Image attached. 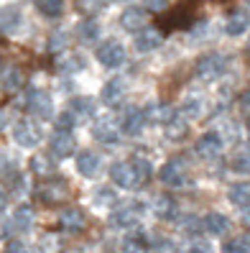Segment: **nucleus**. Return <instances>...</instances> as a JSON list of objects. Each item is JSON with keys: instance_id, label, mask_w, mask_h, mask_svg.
Segmentation results:
<instances>
[{"instance_id": "nucleus-33", "label": "nucleus", "mask_w": 250, "mask_h": 253, "mask_svg": "<svg viewBox=\"0 0 250 253\" xmlns=\"http://www.w3.org/2000/svg\"><path fill=\"white\" fill-rule=\"evenodd\" d=\"M120 251H123V253H143L141 238H136V235H125V238H123V243H120Z\"/></svg>"}, {"instance_id": "nucleus-16", "label": "nucleus", "mask_w": 250, "mask_h": 253, "mask_svg": "<svg viewBox=\"0 0 250 253\" xmlns=\"http://www.w3.org/2000/svg\"><path fill=\"white\" fill-rule=\"evenodd\" d=\"M202 228L207 230L210 235H225V233L230 230V220H227L222 212H210V215H204Z\"/></svg>"}, {"instance_id": "nucleus-40", "label": "nucleus", "mask_w": 250, "mask_h": 253, "mask_svg": "<svg viewBox=\"0 0 250 253\" xmlns=\"http://www.w3.org/2000/svg\"><path fill=\"white\" fill-rule=\"evenodd\" d=\"M64 43H67V34L59 31V34H54V36H51V41H49V49H51V51H56V49H62Z\"/></svg>"}, {"instance_id": "nucleus-43", "label": "nucleus", "mask_w": 250, "mask_h": 253, "mask_svg": "<svg viewBox=\"0 0 250 253\" xmlns=\"http://www.w3.org/2000/svg\"><path fill=\"white\" fill-rule=\"evenodd\" d=\"M240 108H243V110H250V90L240 97Z\"/></svg>"}, {"instance_id": "nucleus-27", "label": "nucleus", "mask_w": 250, "mask_h": 253, "mask_svg": "<svg viewBox=\"0 0 250 253\" xmlns=\"http://www.w3.org/2000/svg\"><path fill=\"white\" fill-rule=\"evenodd\" d=\"M202 113H204V105H202L199 97H186L181 102V115L186 118V121H197Z\"/></svg>"}, {"instance_id": "nucleus-10", "label": "nucleus", "mask_w": 250, "mask_h": 253, "mask_svg": "<svg viewBox=\"0 0 250 253\" xmlns=\"http://www.w3.org/2000/svg\"><path fill=\"white\" fill-rule=\"evenodd\" d=\"M59 222H62V228L67 233H82L87 220H84V212L77 210V207H67V210H62V215H59Z\"/></svg>"}, {"instance_id": "nucleus-1", "label": "nucleus", "mask_w": 250, "mask_h": 253, "mask_svg": "<svg viewBox=\"0 0 250 253\" xmlns=\"http://www.w3.org/2000/svg\"><path fill=\"white\" fill-rule=\"evenodd\" d=\"M158 176H161V182H164L166 187H171V189H179V187L192 184V176H189V167H186L181 159H169L164 167H161Z\"/></svg>"}, {"instance_id": "nucleus-28", "label": "nucleus", "mask_w": 250, "mask_h": 253, "mask_svg": "<svg viewBox=\"0 0 250 253\" xmlns=\"http://www.w3.org/2000/svg\"><path fill=\"white\" fill-rule=\"evenodd\" d=\"M71 113L77 118H92L95 115V102L90 97H74L71 100Z\"/></svg>"}, {"instance_id": "nucleus-12", "label": "nucleus", "mask_w": 250, "mask_h": 253, "mask_svg": "<svg viewBox=\"0 0 250 253\" xmlns=\"http://www.w3.org/2000/svg\"><path fill=\"white\" fill-rule=\"evenodd\" d=\"M145 123H148V118H145L143 110L138 108H130L123 118V133H128V136H141V130L145 128Z\"/></svg>"}, {"instance_id": "nucleus-34", "label": "nucleus", "mask_w": 250, "mask_h": 253, "mask_svg": "<svg viewBox=\"0 0 250 253\" xmlns=\"http://www.w3.org/2000/svg\"><path fill=\"white\" fill-rule=\"evenodd\" d=\"M82 67H84V59L77 56V54H71V56L64 59V62H59V69L62 72H79Z\"/></svg>"}, {"instance_id": "nucleus-19", "label": "nucleus", "mask_w": 250, "mask_h": 253, "mask_svg": "<svg viewBox=\"0 0 250 253\" xmlns=\"http://www.w3.org/2000/svg\"><path fill=\"white\" fill-rule=\"evenodd\" d=\"M10 222H13L16 230H31V225H34V207L31 205H18L16 210H13Z\"/></svg>"}, {"instance_id": "nucleus-42", "label": "nucleus", "mask_w": 250, "mask_h": 253, "mask_svg": "<svg viewBox=\"0 0 250 253\" xmlns=\"http://www.w3.org/2000/svg\"><path fill=\"white\" fill-rule=\"evenodd\" d=\"M166 5H169V0H148V8H153V10H161Z\"/></svg>"}, {"instance_id": "nucleus-32", "label": "nucleus", "mask_w": 250, "mask_h": 253, "mask_svg": "<svg viewBox=\"0 0 250 253\" xmlns=\"http://www.w3.org/2000/svg\"><path fill=\"white\" fill-rule=\"evenodd\" d=\"M79 36H82V41H95V39L100 36V23H97L95 18H87V21L79 26Z\"/></svg>"}, {"instance_id": "nucleus-18", "label": "nucleus", "mask_w": 250, "mask_h": 253, "mask_svg": "<svg viewBox=\"0 0 250 253\" xmlns=\"http://www.w3.org/2000/svg\"><path fill=\"white\" fill-rule=\"evenodd\" d=\"M250 28V16L243 10H235L230 13V18H227V26H225V31L227 36H243L245 31Z\"/></svg>"}, {"instance_id": "nucleus-5", "label": "nucleus", "mask_w": 250, "mask_h": 253, "mask_svg": "<svg viewBox=\"0 0 250 253\" xmlns=\"http://www.w3.org/2000/svg\"><path fill=\"white\" fill-rule=\"evenodd\" d=\"M97 62L102 67H107V69H117L125 62V46L120 41H105L97 49Z\"/></svg>"}, {"instance_id": "nucleus-30", "label": "nucleus", "mask_w": 250, "mask_h": 253, "mask_svg": "<svg viewBox=\"0 0 250 253\" xmlns=\"http://www.w3.org/2000/svg\"><path fill=\"white\" fill-rule=\"evenodd\" d=\"M54 126H56V133H71V128L77 126V115L71 113V110L69 113H59Z\"/></svg>"}, {"instance_id": "nucleus-8", "label": "nucleus", "mask_w": 250, "mask_h": 253, "mask_svg": "<svg viewBox=\"0 0 250 253\" xmlns=\"http://www.w3.org/2000/svg\"><path fill=\"white\" fill-rule=\"evenodd\" d=\"M92 133L102 143H117L120 141V133H123V126H117L112 118H100V121H95Z\"/></svg>"}, {"instance_id": "nucleus-31", "label": "nucleus", "mask_w": 250, "mask_h": 253, "mask_svg": "<svg viewBox=\"0 0 250 253\" xmlns=\"http://www.w3.org/2000/svg\"><path fill=\"white\" fill-rule=\"evenodd\" d=\"M92 202H95L97 207H110V205L117 202V195H115V189H110V187H100V189L95 192Z\"/></svg>"}, {"instance_id": "nucleus-35", "label": "nucleus", "mask_w": 250, "mask_h": 253, "mask_svg": "<svg viewBox=\"0 0 250 253\" xmlns=\"http://www.w3.org/2000/svg\"><path fill=\"white\" fill-rule=\"evenodd\" d=\"M133 167H136V171H138L141 179H148V176H151V161H148V159L136 156V159H133Z\"/></svg>"}, {"instance_id": "nucleus-26", "label": "nucleus", "mask_w": 250, "mask_h": 253, "mask_svg": "<svg viewBox=\"0 0 250 253\" xmlns=\"http://www.w3.org/2000/svg\"><path fill=\"white\" fill-rule=\"evenodd\" d=\"M21 84H23V74H21V69H16V67L3 69V90H5V92H16Z\"/></svg>"}, {"instance_id": "nucleus-29", "label": "nucleus", "mask_w": 250, "mask_h": 253, "mask_svg": "<svg viewBox=\"0 0 250 253\" xmlns=\"http://www.w3.org/2000/svg\"><path fill=\"white\" fill-rule=\"evenodd\" d=\"M232 171H238V174H250V146L232 156Z\"/></svg>"}, {"instance_id": "nucleus-45", "label": "nucleus", "mask_w": 250, "mask_h": 253, "mask_svg": "<svg viewBox=\"0 0 250 253\" xmlns=\"http://www.w3.org/2000/svg\"><path fill=\"white\" fill-rule=\"evenodd\" d=\"M248 43H250V41H248Z\"/></svg>"}, {"instance_id": "nucleus-38", "label": "nucleus", "mask_w": 250, "mask_h": 253, "mask_svg": "<svg viewBox=\"0 0 250 253\" xmlns=\"http://www.w3.org/2000/svg\"><path fill=\"white\" fill-rule=\"evenodd\" d=\"M184 253H212V246L204 243V241H192L184 248Z\"/></svg>"}, {"instance_id": "nucleus-14", "label": "nucleus", "mask_w": 250, "mask_h": 253, "mask_svg": "<svg viewBox=\"0 0 250 253\" xmlns=\"http://www.w3.org/2000/svg\"><path fill=\"white\" fill-rule=\"evenodd\" d=\"M164 133H166L169 141H184L186 133H189V121H186L181 113H176L171 121L164 126Z\"/></svg>"}, {"instance_id": "nucleus-44", "label": "nucleus", "mask_w": 250, "mask_h": 253, "mask_svg": "<svg viewBox=\"0 0 250 253\" xmlns=\"http://www.w3.org/2000/svg\"><path fill=\"white\" fill-rule=\"evenodd\" d=\"M248 5H250V0H248Z\"/></svg>"}, {"instance_id": "nucleus-11", "label": "nucleus", "mask_w": 250, "mask_h": 253, "mask_svg": "<svg viewBox=\"0 0 250 253\" xmlns=\"http://www.w3.org/2000/svg\"><path fill=\"white\" fill-rule=\"evenodd\" d=\"M125 92H128V82L123 77H112V80H107L105 87H102V100H105L107 105H117V102L125 97Z\"/></svg>"}, {"instance_id": "nucleus-15", "label": "nucleus", "mask_w": 250, "mask_h": 253, "mask_svg": "<svg viewBox=\"0 0 250 253\" xmlns=\"http://www.w3.org/2000/svg\"><path fill=\"white\" fill-rule=\"evenodd\" d=\"M38 197L49 205H56V202H64L67 197V184L62 182H43V187L38 189Z\"/></svg>"}, {"instance_id": "nucleus-13", "label": "nucleus", "mask_w": 250, "mask_h": 253, "mask_svg": "<svg viewBox=\"0 0 250 253\" xmlns=\"http://www.w3.org/2000/svg\"><path fill=\"white\" fill-rule=\"evenodd\" d=\"M161 43H164V36H161V31H156V28H145V31H141L136 36V49L143 51V54L158 49Z\"/></svg>"}, {"instance_id": "nucleus-24", "label": "nucleus", "mask_w": 250, "mask_h": 253, "mask_svg": "<svg viewBox=\"0 0 250 253\" xmlns=\"http://www.w3.org/2000/svg\"><path fill=\"white\" fill-rule=\"evenodd\" d=\"M153 212H156L161 220H171V217L176 215V202H174L171 197H166V195H161V197H156V202H153Z\"/></svg>"}, {"instance_id": "nucleus-6", "label": "nucleus", "mask_w": 250, "mask_h": 253, "mask_svg": "<svg viewBox=\"0 0 250 253\" xmlns=\"http://www.w3.org/2000/svg\"><path fill=\"white\" fill-rule=\"evenodd\" d=\"M13 141H16L18 146H23V148H34L41 141V133L31 121H21V123H16V128H13Z\"/></svg>"}, {"instance_id": "nucleus-17", "label": "nucleus", "mask_w": 250, "mask_h": 253, "mask_svg": "<svg viewBox=\"0 0 250 253\" xmlns=\"http://www.w3.org/2000/svg\"><path fill=\"white\" fill-rule=\"evenodd\" d=\"M100 169V156L95 151H79L77 154V171L82 176H95Z\"/></svg>"}, {"instance_id": "nucleus-36", "label": "nucleus", "mask_w": 250, "mask_h": 253, "mask_svg": "<svg viewBox=\"0 0 250 253\" xmlns=\"http://www.w3.org/2000/svg\"><path fill=\"white\" fill-rule=\"evenodd\" d=\"M59 248H62V243H59L56 235H43V241H41L43 253H59Z\"/></svg>"}, {"instance_id": "nucleus-37", "label": "nucleus", "mask_w": 250, "mask_h": 253, "mask_svg": "<svg viewBox=\"0 0 250 253\" xmlns=\"http://www.w3.org/2000/svg\"><path fill=\"white\" fill-rule=\"evenodd\" d=\"M222 253H248V246L243 238H238V241H227L222 246Z\"/></svg>"}, {"instance_id": "nucleus-22", "label": "nucleus", "mask_w": 250, "mask_h": 253, "mask_svg": "<svg viewBox=\"0 0 250 253\" xmlns=\"http://www.w3.org/2000/svg\"><path fill=\"white\" fill-rule=\"evenodd\" d=\"M110 220H112L115 228H136V222H138V210H136V207H125V210H117Z\"/></svg>"}, {"instance_id": "nucleus-7", "label": "nucleus", "mask_w": 250, "mask_h": 253, "mask_svg": "<svg viewBox=\"0 0 250 253\" xmlns=\"http://www.w3.org/2000/svg\"><path fill=\"white\" fill-rule=\"evenodd\" d=\"M26 108H28V113H34L36 118L46 121V118H51V97L43 90H31V92H28V100H26Z\"/></svg>"}, {"instance_id": "nucleus-41", "label": "nucleus", "mask_w": 250, "mask_h": 253, "mask_svg": "<svg viewBox=\"0 0 250 253\" xmlns=\"http://www.w3.org/2000/svg\"><path fill=\"white\" fill-rule=\"evenodd\" d=\"M5 253H28V248H26L23 241H10V243L5 246Z\"/></svg>"}, {"instance_id": "nucleus-9", "label": "nucleus", "mask_w": 250, "mask_h": 253, "mask_svg": "<svg viewBox=\"0 0 250 253\" xmlns=\"http://www.w3.org/2000/svg\"><path fill=\"white\" fill-rule=\"evenodd\" d=\"M120 23L123 28H128V31H145V23H148V13H145V8L141 5H128L123 10V16H120Z\"/></svg>"}, {"instance_id": "nucleus-39", "label": "nucleus", "mask_w": 250, "mask_h": 253, "mask_svg": "<svg viewBox=\"0 0 250 253\" xmlns=\"http://www.w3.org/2000/svg\"><path fill=\"white\" fill-rule=\"evenodd\" d=\"M31 167H34L38 174H43V171H54V164H49V159H43V156H36Z\"/></svg>"}, {"instance_id": "nucleus-4", "label": "nucleus", "mask_w": 250, "mask_h": 253, "mask_svg": "<svg viewBox=\"0 0 250 253\" xmlns=\"http://www.w3.org/2000/svg\"><path fill=\"white\" fill-rule=\"evenodd\" d=\"M197 154L204 159V161H212L217 159L219 154H222V148H225V138L219 136L217 130H207V133H202L199 141H197Z\"/></svg>"}, {"instance_id": "nucleus-3", "label": "nucleus", "mask_w": 250, "mask_h": 253, "mask_svg": "<svg viewBox=\"0 0 250 253\" xmlns=\"http://www.w3.org/2000/svg\"><path fill=\"white\" fill-rule=\"evenodd\" d=\"M227 69V56L222 54H204L197 62V74L202 80H217Z\"/></svg>"}, {"instance_id": "nucleus-2", "label": "nucleus", "mask_w": 250, "mask_h": 253, "mask_svg": "<svg viewBox=\"0 0 250 253\" xmlns=\"http://www.w3.org/2000/svg\"><path fill=\"white\" fill-rule=\"evenodd\" d=\"M110 179L120 189H136L143 182L136 171V167H133V161H115L110 167Z\"/></svg>"}, {"instance_id": "nucleus-20", "label": "nucleus", "mask_w": 250, "mask_h": 253, "mask_svg": "<svg viewBox=\"0 0 250 253\" xmlns=\"http://www.w3.org/2000/svg\"><path fill=\"white\" fill-rule=\"evenodd\" d=\"M227 200L235 205V207H250V182H238L232 184L230 192H227Z\"/></svg>"}, {"instance_id": "nucleus-21", "label": "nucleus", "mask_w": 250, "mask_h": 253, "mask_svg": "<svg viewBox=\"0 0 250 253\" xmlns=\"http://www.w3.org/2000/svg\"><path fill=\"white\" fill-rule=\"evenodd\" d=\"M51 151L59 159L74 154V138H71V133H56V136L51 138Z\"/></svg>"}, {"instance_id": "nucleus-25", "label": "nucleus", "mask_w": 250, "mask_h": 253, "mask_svg": "<svg viewBox=\"0 0 250 253\" xmlns=\"http://www.w3.org/2000/svg\"><path fill=\"white\" fill-rule=\"evenodd\" d=\"M34 3L46 18H59L64 13V0H34Z\"/></svg>"}, {"instance_id": "nucleus-23", "label": "nucleus", "mask_w": 250, "mask_h": 253, "mask_svg": "<svg viewBox=\"0 0 250 253\" xmlns=\"http://www.w3.org/2000/svg\"><path fill=\"white\" fill-rule=\"evenodd\" d=\"M0 26H3V34H16L18 26H21V10L13 8V5L3 8V23Z\"/></svg>"}]
</instances>
